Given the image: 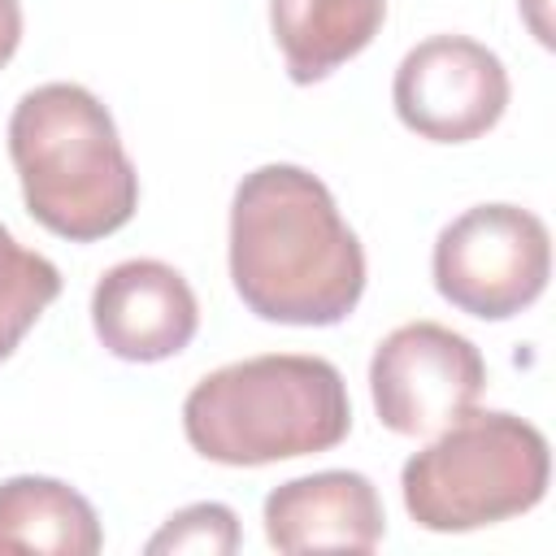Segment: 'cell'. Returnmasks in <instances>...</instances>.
Listing matches in <instances>:
<instances>
[{
	"instance_id": "obj_1",
	"label": "cell",
	"mask_w": 556,
	"mask_h": 556,
	"mask_svg": "<svg viewBox=\"0 0 556 556\" xmlns=\"http://www.w3.org/2000/svg\"><path fill=\"white\" fill-rule=\"evenodd\" d=\"M230 282L265 321L334 326L365 295V248L317 174L274 161L235 187Z\"/></svg>"
},
{
	"instance_id": "obj_2",
	"label": "cell",
	"mask_w": 556,
	"mask_h": 556,
	"mask_svg": "<svg viewBox=\"0 0 556 556\" xmlns=\"http://www.w3.org/2000/svg\"><path fill=\"white\" fill-rule=\"evenodd\" d=\"M9 156L30 217L70 243L104 239L135 217L139 174L113 113L78 83H43L17 100Z\"/></svg>"
},
{
	"instance_id": "obj_3",
	"label": "cell",
	"mask_w": 556,
	"mask_h": 556,
	"mask_svg": "<svg viewBox=\"0 0 556 556\" xmlns=\"http://www.w3.org/2000/svg\"><path fill=\"white\" fill-rule=\"evenodd\" d=\"M182 430L204 460L274 465L339 447L352 430V400L326 356L269 352L204 374L182 404Z\"/></svg>"
},
{
	"instance_id": "obj_4",
	"label": "cell",
	"mask_w": 556,
	"mask_h": 556,
	"mask_svg": "<svg viewBox=\"0 0 556 556\" xmlns=\"http://www.w3.org/2000/svg\"><path fill=\"white\" fill-rule=\"evenodd\" d=\"M547 478L552 456L539 426L504 408H465L404 460L400 491L421 530L465 534L530 513L547 495Z\"/></svg>"
},
{
	"instance_id": "obj_5",
	"label": "cell",
	"mask_w": 556,
	"mask_h": 556,
	"mask_svg": "<svg viewBox=\"0 0 556 556\" xmlns=\"http://www.w3.org/2000/svg\"><path fill=\"white\" fill-rule=\"evenodd\" d=\"M552 274V235L543 217L517 204H473L434 239L439 295L482 321L530 308Z\"/></svg>"
},
{
	"instance_id": "obj_6",
	"label": "cell",
	"mask_w": 556,
	"mask_h": 556,
	"mask_svg": "<svg viewBox=\"0 0 556 556\" xmlns=\"http://www.w3.org/2000/svg\"><path fill=\"white\" fill-rule=\"evenodd\" d=\"M482 387V352L439 321L395 326L369 361V395L378 421L404 439L439 434L465 408L478 404Z\"/></svg>"
},
{
	"instance_id": "obj_7",
	"label": "cell",
	"mask_w": 556,
	"mask_h": 556,
	"mask_svg": "<svg viewBox=\"0 0 556 556\" xmlns=\"http://www.w3.org/2000/svg\"><path fill=\"white\" fill-rule=\"evenodd\" d=\"M391 100L413 135L430 143H469L504 117L508 70L469 35H430L404 52Z\"/></svg>"
},
{
	"instance_id": "obj_8",
	"label": "cell",
	"mask_w": 556,
	"mask_h": 556,
	"mask_svg": "<svg viewBox=\"0 0 556 556\" xmlns=\"http://www.w3.org/2000/svg\"><path fill=\"white\" fill-rule=\"evenodd\" d=\"M91 326L117 361L152 365L178 356L200 326L191 282L152 256L113 265L91 291Z\"/></svg>"
},
{
	"instance_id": "obj_9",
	"label": "cell",
	"mask_w": 556,
	"mask_h": 556,
	"mask_svg": "<svg viewBox=\"0 0 556 556\" xmlns=\"http://www.w3.org/2000/svg\"><path fill=\"white\" fill-rule=\"evenodd\" d=\"M265 539L278 552H374L387 534L382 500L356 469L291 478L265 495Z\"/></svg>"
},
{
	"instance_id": "obj_10",
	"label": "cell",
	"mask_w": 556,
	"mask_h": 556,
	"mask_svg": "<svg viewBox=\"0 0 556 556\" xmlns=\"http://www.w3.org/2000/svg\"><path fill=\"white\" fill-rule=\"evenodd\" d=\"M387 0H269L274 43L291 83L308 87L365 52L382 30Z\"/></svg>"
},
{
	"instance_id": "obj_11",
	"label": "cell",
	"mask_w": 556,
	"mask_h": 556,
	"mask_svg": "<svg viewBox=\"0 0 556 556\" xmlns=\"http://www.w3.org/2000/svg\"><path fill=\"white\" fill-rule=\"evenodd\" d=\"M100 547V517L70 482L39 473H17L0 482V552L96 556Z\"/></svg>"
},
{
	"instance_id": "obj_12",
	"label": "cell",
	"mask_w": 556,
	"mask_h": 556,
	"mask_svg": "<svg viewBox=\"0 0 556 556\" xmlns=\"http://www.w3.org/2000/svg\"><path fill=\"white\" fill-rule=\"evenodd\" d=\"M61 295V274L43 252L22 248L9 226H0V361L13 356L22 334Z\"/></svg>"
},
{
	"instance_id": "obj_13",
	"label": "cell",
	"mask_w": 556,
	"mask_h": 556,
	"mask_svg": "<svg viewBox=\"0 0 556 556\" xmlns=\"http://www.w3.org/2000/svg\"><path fill=\"white\" fill-rule=\"evenodd\" d=\"M239 547V517L226 504H191L178 508L152 539L148 552H191V556H230Z\"/></svg>"
},
{
	"instance_id": "obj_14",
	"label": "cell",
	"mask_w": 556,
	"mask_h": 556,
	"mask_svg": "<svg viewBox=\"0 0 556 556\" xmlns=\"http://www.w3.org/2000/svg\"><path fill=\"white\" fill-rule=\"evenodd\" d=\"M22 43V0H0V65L13 61Z\"/></svg>"
}]
</instances>
